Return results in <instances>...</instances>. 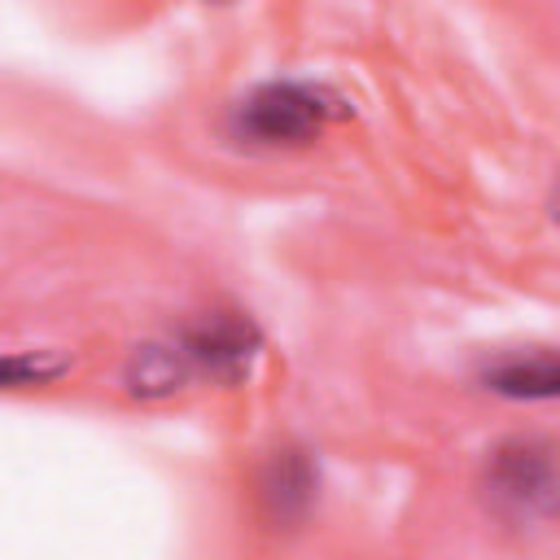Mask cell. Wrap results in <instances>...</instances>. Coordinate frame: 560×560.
Here are the masks:
<instances>
[{
  "label": "cell",
  "mask_w": 560,
  "mask_h": 560,
  "mask_svg": "<svg viewBox=\"0 0 560 560\" xmlns=\"http://www.w3.org/2000/svg\"><path fill=\"white\" fill-rule=\"evenodd\" d=\"M551 214L560 219V184H556V192H551Z\"/></svg>",
  "instance_id": "cell-8"
},
{
  "label": "cell",
  "mask_w": 560,
  "mask_h": 560,
  "mask_svg": "<svg viewBox=\"0 0 560 560\" xmlns=\"http://www.w3.org/2000/svg\"><path fill=\"white\" fill-rule=\"evenodd\" d=\"M481 385L512 402H551L560 398V350L503 354L481 368Z\"/></svg>",
  "instance_id": "cell-5"
},
{
  "label": "cell",
  "mask_w": 560,
  "mask_h": 560,
  "mask_svg": "<svg viewBox=\"0 0 560 560\" xmlns=\"http://www.w3.org/2000/svg\"><path fill=\"white\" fill-rule=\"evenodd\" d=\"M315 494H319V468L302 446H280L258 472V503L271 525L306 521V512L315 508Z\"/></svg>",
  "instance_id": "cell-4"
},
{
  "label": "cell",
  "mask_w": 560,
  "mask_h": 560,
  "mask_svg": "<svg viewBox=\"0 0 560 560\" xmlns=\"http://www.w3.org/2000/svg\"><path fill=\"white\" fill-rule=\"evenodd\" d=\"M486 494L516 516L560 521V451L538 438H508L486 459Z\"/></svg>",
  "instance_id": "cell-2"
},
{
  "label": "cell",
  "mask_w": 560,
  "mask_h": 560,
  "mask_svg": "<svg viewBox=\"0 0 560 560\" xmlns=\"http://www.w3.org/2000/svg\"><path fill=\"white\" fill-rule=\"evenodd\" d=\"M70 368H74V359L61 350H13V354H4L0 376L9 389H26V385H52Z\"/></svg>",
  "instance_id": "cell-7"
},
{
  "label": "cell",
  "mask_w": 560,
  "mask_h": 560,
  "mask_svg": "<svg viewBox=\"0 0 560 560\" xmlns=\"http://www.w3.org/2000/svg\"><path fill=\"white\" fill-rule=\"evenodd\" d=\"M179 346L188 350L192 368L206 372L219 385H241L262 350V332L241 311H206L179 332Z\"/></svg>",
  "instance_id": "cell-3"
},
{
  "label": "cell",
  "mask_w": 560,
  "mask_h": 560,
  "mask_svg": "<svg viewBox=\"0 0 560 560\" xmlns=\"http://www.w3.org/2000/svg\"><path fill=\"white\" fill-rule=\"evenodd\" d=\"M346 114V101L319 83L302 79H271L249 88L232 114L228 131L249 149H302L324 136L328 122Z\"/></svg>",
  "instance_id": "cell-1"
},
{
  "label": "cell",
  "mask_w": 560,
  "mask_h": 560,
  "mask_svg": "<svg viewBox=\"0 0 560 560\" xmlns=\"http://www.w3.org/2000/svg\"><path fill=\"white\" fill-rule=\"evenodd\" d=\"M192 372L197 368L179 341H140L122 363V385L140 402H162V398L179 394Z\"/></svg>",
  "instance_id": "cell-6"
}]
</instances>
